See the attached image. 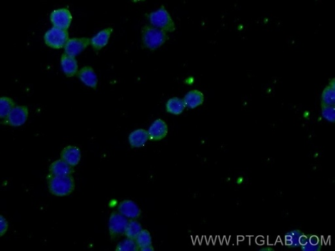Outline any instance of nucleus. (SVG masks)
<instances>
[{
  "instance_id": "3",
  "label": "nucleus",
  "mask_w": 335,
  "mask_h": 251,
  "mask_svg": "<svg viewBox=\"0 0 335 251\" xmlns=\"http://www.w3.org/2000/svg\"><path fill=\"white\" fill-rule=\"evenodd\" d=\"M149 20L152 26L166 32H173L176 30L173 18L163 6L157 11L150 13L149 15Z\"/></svg>"
},
{
  "instance_id": "11",
  "label": "nucleus",
  "mask_w": 335,
  "mask_h": 251,
  "mask_svg": "<svg viewBox=\"0 0 335 251\" xmlns=\"http://www.w3.org/2000/svg\"><path fill=\"white\" fill-rule=\"evenodd\" d=\"M60 158L74 167L81 160V150L79 147L73 146V145H68L62 150L60 153Z\"/></svg>"
},
{
  "instance_id": "14",
  "label": "nucleus",
  "mask_w": 335,
  "mask_h": 251,
  "mask_svg": "<svg viewBox=\"0 0 335 251\" xmlns=\"http://www.w3.org/2000/svg\"><path fill=\"white\" fill-rule=\"evenodd\" d=\"M74 173V168L60 158L51 163L49 174L53 176H70Z\"/></svg>"
},
{
  "instance_id": "17",
  "label": "nucleus",
  "mask_w": 335,
  "mask_h": 251,
  "mask_svg": "<svg viewBox=\"0 0 335 251\" xmlns=\"http://www.w3.org/2000/svg\"><path fill=\"white\" fill-rule=\"evenodd\" d=\"M149 140L148 134L146 130L140 129L132 132L129 136V142L133 148L144 147Z\"/></svg>"
},
{
  "instance_id": "8",
  "label": "nucleus",
  "mask_w": 335,
  "mask_h": 251,
  "mask_svg": "<svg viewBox=\"0 0 335 251\" xmlns=\"http://www.w3.org/2000/svg\"><path fill=\"white\" fill-rule=\"evenodd\" d=\"M90 45L88 37H74L69 39L64 46V52L68 55L75 57L86 50Z\"/></svg>"
},
{
  "instance_id": "7",
  "label": "nucleus",
  "mask_w": 335,
  "mask_h": 251,
  "mask_svg": "<svg viewBox=\"0 0 335 251\" xmlns=\"http://www.w3.org/2000/svg\"><path fill=\"white\" fill-rule=\"evenodd\" d=\"M50 20L53 26L68 30L72 21V15L68 9H58L51 13Z\"/></svg>"
},
{
  "instance_id": "12",
  "label": "nucleus",
  "mask_w": 335,
  "mask_h": 251,
  "mask_svg": "<svg viewBox=\"0 0 335 251\" xmlns=\"http://www.w3.org/2000/svg\"><path fill=\"white\" fill-rule=\"evenodd\" d=\"M113 31L112 28L104 29V30L99 31L92 39H90V45L92 46L96 52L101 50L107 46Z\"/></svg>"
},
{
  "instance_id": "15",
  "label": "nucleus",
  "mask_w": 335,
  "mask_h": 251,
  "mask_svg": "<svg viewBox=\"0 0 335 251\" xmlns=\"http://www.w3.org/2000/svg\"><path fill=\"white\" fill-rule=\"evenodd\" d=\"M60 63H61L62 71L67 77H71L77 75L78 64L74 57H71L64 53L62 55Z\"/></svg>"
},
{
  "instance_id": "20",
  "label": "nucleus",
  "mask_w": 335,
  "mask_h": 251,
  "mask_svg": "<svg viewBox=\"0 0 335 251\" xmlns=\"http://www.w3.org/2000/svg\"><path fill=\"white\" fill-rule=\"evenodd\" d=\"M142 230V226L139 221L136 219H130L127 223L124 234L128 238L135 239Z\"/></svg>"
},
{
  "instance_id": "23",
  "label": "nucleus",
  "mask_w": 335,
  "mask_h": 251,
  "mask_svg": "<svg viewBox=\"0 0 335 251\" xmlns=\"http://www.w3.org/2000/svg\"><path fill=\"white\" fill-rule=\"evenodd\" d=\"M136 245L139 248L142 246L152 244V237L150 232L146 229H142L135 239Z\"/></svg>"
},
{
  "instance_id": "30",
  "label": "nucleus",
  "mask_w": 335,
  "mask_h": 251,
  "mask_svg": "<svg viewBox=\"0 0 335 251\" xmlns=\"http://www.w3.org/2000/svg\"><path fill=\"white\" fill-rule=\"evenodd\" d=\"M242 181H243V178L240 179V178H239L237 179V183H238V184H240V183H242Z\"/></svg>"
},
{
  "instance_id": "5",
  "label": "nucleus",
  "mask_w": 335,
  "mask_h": 251,
  "mask_svg": "<svg viewBox=\"0 0 335 251\" xmlns=\"http://www.w3.org/2000/svg\"><path fill=\"white\" fill-rule=\"evenodd\" d=\"M128 221L129 219L120 214L119 212L111 213L108 221V229L112 240L119 238L124 234Z\"/></svg>"
},
{
  "instance_id": "16",
  "label": "nucleus",
  "mask_w": 335,
  "mask_h": 251,
  "mask_svg": "<svg viewBox=\"0 0 335 251\" xmlns=\"http://www.w3.org/2000/svg\"><path fill=\"white\" fill-rule=\"evenodd\" d=\"M185 107L189 109H195L200 106L204 102V94L198 90L189 91L185 96L184 99Z\"/></svg>"
},
{
  "instance_id": "2",
  "label": "nucleus",
  "mask_w": 335,
  "mask_h": 251,
  "mask_svg": "<svg viewBox=\"0 0 335 251\" xmlns=\"http://www.w3.org/2000/svg\"><path fill=\"white\" fill-rule=\"evenodd\" d=\"M142 43L146 48L156 50L167 41L166 31L153 26H145L142 30Z\"/></svg>"
},
{
  "instance_id": "19",
  "label": "nucleus",
  "mask_w": 335,
  "mask_h": 251,
  "mask_svg": "<svg viewBox=\"0 0 335 251\" xmlns=\"http://www.w3.org/2000/svg\"><path fill=\"white\" fill-rule=\"evenodd\" d=\"M184 100L177 97L172 98L166 102V109L167 113L179 115L184 112L185 109Z\"/></svg>"
},
{
  "instance_id": "6",
  "label": "nucleus",
  "mask_w": 335,
  "mask_h": 251,
  "mask_svg": "<svg viewBox=\"0 0 335 251\" xmlns=\"http://www.w3.org/2000/svg\"><path fill=\"white\" fill-rule=\"evenodd\" d=\"M28 109L24 105H18L13 107L10 114L4 118V124L11 127H21L26 122L28 117Z\"/></svg>"
},
{
  "instance_id": "10",
  "label": "nucleus",
  "mask_w": 335,
  "mask_h": 251,
  "mask_svg": "<svg viewBox=\"0 0 335 251\" xmlns=\"http://www.w3.org/2000/svg\"><path fill=\"white\" fill-rule=\"evenodd\" d=\"M147 134L149 139L152 141H160L167 136L169 127L164 120L158 118L149 127Z\"/></svg>"
},
{
  "instance_id": "24",
  "label": "nucleus",
  "mask_w": 335,
  "mask_h": 251,
  "mask_svg": "<svg viewBox=\"0 0 335 251\" xmlns=\"http://www.w3.org/2000/svg\"><path fill=\"white\" fill-rule=\"evenodd\" d=\"M116 250H138V247L136 245L135 239L128 238L120 241L116 246Z\"/></svg>"
},
{
  "instance_id": "27",
  "label": "nucleus",
  "mask_w": 335,
  "mask_h": 251,
  "mask_svg": "<svg viewBox=\"0 0 335 251\" xmlns=\"http://www.w3.org/2000/svg\"><path fill=\"white\" fill-rule=\"evenodd\" d=\"M9 225L5 217L0 215V237L3 236L8 230Z\"/></svg>"
},
{
  "instance_id": "28",
  "label": "nucleus",
  "mask_w": 335,
  "mask_h": 251,
  "mask_svg": "<svg viewBox=\"0 0 335 251\" xmlns=\"http://www.w3.org/2000/svg\"><path fill=\"white\" fill-rule=\"evenodd\" d=\"M154 250H155V248H154L152 244H149V245L142 246V247L139 248V250L142 251H151Z\"/></svg>"
},
{
  "instance_id": "22",
  "label": "nucleus",
  "mask_w": 335,
  "mask_h": 251,
  "mask_svg": "<svg viewBox=\"0 0 335 251\" xmlns=\"http://www.w3.org/2000/svg\"><path fill=\"white\" fill-rule=\"evenodd\" d=\"M304 235L300 230H295L285 235V241L289 247L296 248L301 246L300 238Z\"/></svg>"
},
{
  "instance_id": "9",
  "label": "nucleus",
  "mask_w": 335,
  "mask_h": 251,
  "mask_svg": "<svg viewBox=\"0 0 335 251\" xmlns=\"http://www.w3.org/2000/svg\"><path fill=\"white\" fill-rule=\"evenodd\" d=\"M118 212L128 219H137L142 214L139 206L131 199H124L120 202Z\"/></svg>"
},
{
  "instance_id": "13",
  "label": "nucleus",
  "mask_w": 335,
  "mask_h": 251,
  "mask_svg": "<svg viewBox=\"0 0 335 251\" xmlns=\"http://www.w3.org/2000/svg\"><path fill=\"white\" fill-rule=\"evenodd\" d=\"M77 76L82 83L96 89L98 85L97 76L92 67L85 66L77 72Z\"/></svg>"
},
{
  "instance_id": "21",
  "label": "nucleus",
  "mask_w": 335,
  "mask_h": 251,
  "mask_svg": "<svg viewBox=\"0 0 335 251\" xmlns=\"http://www.w3.org/2000/svg\"><path fill=\"white\" fill-rule=\"evenodd\" d=\"M15 106V103L11 98H0V118H6Z\"/></svg>"
},
{
  "instance_id": "29",
  "label": "nucleus",
  "mask_w": 335,
  "mask_h": 251,
  "mask_svg": "<svg viewBox=\"0 0 335 251\" xmlns=\"http://www.w3.org/2000/svg\"><path fill=\"white\" fill-rule=\"evenodd\" d=\"M261 250H273L274 248L271 247L270 246H265V247H263L261 248Z\"/></svg>"
},
{
  "instance_id": "4",
  "label": "nucleus",
  "mask_w": 335,
  "mask_h": 251,
  "mask_svg": "<svg viewBox=\"0 0 335 251\" xmlns=\"http://www.w3.org/2000/svg\"><path fill=\"white\" fill-rule=\"evenodd\" d=\"M68 39V30L56 27L49 30L44 35V41L47 46L55 49L63 48Z\"/></svg>"
},
{
  "instance_id": "25",
  "label": "nucleus",
  "mask_w": 335,
  "mask_h": 251,
  "mask_svg": "<svg viewBox=\"0 0 335 251\" xmlns=\"http://www.w3.org/2000/svg\"><path fill=\"white\" fill-rule=\"evenodd\" d=\"M321 113L323 118L330 122H334L335 121V105H321Z\"/></svg>"
},
{
  "instance_id": "26",
  "label": "nucleus",
  "mask_w": 335,
  "mask_h": 251,
  "mask_svg": "<svg viewBox=\"0 0 335 251\" xmlns=\"http://www.w3.org/2000/svg\"><path fill=\"white\" fill-rule=\"evenodd\" d=\"M304 251H318L321 249V244L318 243L316 244L310 243L308 241L307 243L301 245Z\"/></svg>"
},
{
  "instance_id": "18",
  "label": "nucleus",
  "mask_w": 335,
  "mask_h": 251,
  "mask_svg": "<svg viewBox=\"0 0 335 251\" xmlns=\"http://www.w3.org/2000/svg\"><path fill=\"white\" fill-rule=\"evenodd\" d=\"M321 104L322 105H335V80H330L321 94Z\"/></svg>"
},
{
  "instance_id": "1",
  "label": "nucleus",
  "mask_w": 335,
  "mask_h": 251,
  "mask_svg": "<svg viewBox=\"0 0 335 251\" xmlns=\"http://www.w3.org/2000/svg\"><path fill=\"white\" fill-rule=\"evenodd\" d=\"M47 180L49 191L55 196H68L75 189V179L72 175L53 176L49 174L47 177Z\"/></svg>"
}]
</instances>
